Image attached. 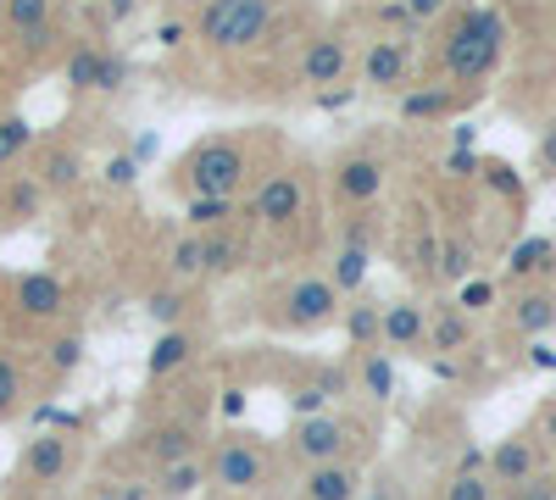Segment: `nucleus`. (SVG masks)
<instances>
[{
    "label": "nucleus",
    "instance_id": "f257e3e1",
    "mask_svg": "<svg viewBox=\"0 0 556 500\" xmlns=\"http://www.w3.org/2000/svg\"><path fill=\"white\" fill-rule=\"evenodd\" d=\"M367 450V423L351 418V412H312V418H295V428L285 434V462L295 473H312V467H329V462H362Z\"/></svg>",
    "mask_w": 556,
    "mask_h": 500
},
{
    "label": "nucleus",
    "instance_id": "f03ea898",
    "mask_svg": "<svg viewBox=\"0 0 556 500\" xmlns=\"http://www.w3.org/2000/svg\"><path fill=\"white\" fill-rule=\"evenodd\" d=\"M501 51H506V23H501V12L468 7V12L451 23V39H445L440 62H445V73H451L456 84L473 89V84H484V78L495 73Z\"/></svg>",
    "mask_w": 556,
    "mask_h": 500
},
{
    "label": "nucleus",
    "instance_id": "7ed1b4c3",
    "mask_svg": "<svg viewBox=\"0 0 556 500\" xmlns=\"http://www.w3.org/2000/svg\"><path fill=\"white\" fill-rule=\"evenodd\" d=\"M273 467H278V457H273L267 439H256V434H223L206 450V489H217V495H262Z\"/></svg>",
    "mask_w": 556,
    "mask_h": 500
},
{
    "label": "nucleus",
    "instance_id": "20e7f679",
    "mask_svg": "<svg viewBox=\"0 0 556 500\" xmlns=\"http://www.w3.org/2000/svg\"><path fill=\"white\" fill-rule=\"evenodd\" d=\"M340 311H345V295L334 290L329 272H295L273 300V323L290 334H323L340 323Z\"/></svg>",
    "mask_w": 556,
    "mask_h": 500
},
{
    "label": "nucleus",
    "instance_id": "39448f33",
    "mask_svg": "<svg viewBox=\"0 0 556 500\" xmlns=\"http://www.w3.org/2000/svg\"><path fill=\"white\" fill-rule=\"evenodd\" d=\"M267 28H273V0H212L195 17V39L217 56L251 51L256 39H267Z\"/></svg>",
    "mask_w": 556,
    "mask_h": 500
},
{
    "label": "nucleus",
    "instance_id": "423d86ee",
    "mask_svg": "<svg viewBox=\"0 0 556 500\" xmlns=\"http://www.w3.org/2000/svg\"><path fill=\"white\" fill-rule=\"evenodd\" d=\"M184 190L190 195H223V201H235L245 190V178H251V156L240 140H228V133H217V140H201L190 156H184Z\"/></svg>",
    "mask_w": 556,
    "mask_h": 500
},
{
    "label": "nucleus",
    "instance_id": "0eeeda50",
    "mask_svg": "<svg viewBox=\"0 0 556 500\" xmlns=\"http://www.w3.org/2000/svg\"><path fill=\"white\" fill-rule=\"evenodd\" d=\"M306 172L301 167H273L262 184L251 190V201H245V217L256 222V229H267V234H285V229H295V222L306 217Z\"/></svg>",
    "mask_w": 556,
    "mask_h": 500
},
{
    "label": "nucleus",
    "instance_id": "6e6552de",
    "mask_svg": "<svg viewBox=\"0 0 556 500\" xmlns=\"http://www.w3.org/2000/svg\"><path fill=\"white\" fill-rule=\"evenodd\" d=\"M384 184H390V162H384L379 151H345V156L334 162V172H329V190H334V201H340L345 211L374 206V201L384 195Z\"/></svg>",
    "mask_w": 556,
    "mask_h": 500
},
{
    "label": "nucleus",
    "instance_id": "1a4fd4ad",
    "mask_svg": "<svg viewBox=\"0 0 556 500\" xmlns=\"http://www.w3.org/2000/svg\"><path fill=\"white\" fill-rule=\"evenodd\" d=\"M351 67H356V44H351L340 28H329V34L306 39V51H301V62H295V84H306V89H334V84L351 78Z\"/></svg>",
    "mask_w": 556,
    "mask_h": 500
},
{
    "label": "nucleus",
    "instance_id": "9d476101",
    "mask_svg": "<svg viewBox=\"0 0 556 500\" xmlns=\"http://www.w3.org/2000/svg\"><path fill=\"white\" fill-rule=\"evenodd\" d=\"M73 473V439L67 434H34L23 445V457H17V484L28 495H45V489H56L67 484Z\"/></svg>",
    "mask_w": 556,
    "mask_h": 500
},
{
    "label": "nucleus",
    "instance_id": "9b49d317",
    "mask_svg": "<svg viewBox=\"0 0 556 500\" xmlns=\"http://www.w3.org/2000/svg\"><path fill=\"white\" fill-rule=\"evenodd\" d=\"M484 473H490V484H495L501 495H506V489H518V484H529V478H540V473H545L540 434L518 428V434L495 439V445H490V457H484Z\"/></svg>",
    "mask_w": 556,
    "mask_h": 500
},
{
    "label": "nucleus",
    "instance_id": "f8f14e48",
    "mask_svg": "<svg viewBox=\"0 0 556 500\" xmlns=\"http://www.w3.org/2000/svg\"><path fill=\"white\" fill-rule=\"evenodd\" d=\"M134 450L151 462V473H162V467H173V462H195V457H206V439H201V428H195V423L167 418V423L139 428Z\"/></svg>",
    "mask_w": 556,
    "mask_h": 500
},
{
    "label": "nucleus",
    "instance_id": "ddd939ff",
    "mask_svg": "<svg viewBox=\"0 0 556 500\" xmlns=\"http://www.w3.org/2000/svg\"><path fill=\"white\" fill-rule=\"evenodd\" d=\"M406 78H412V39H401V34L367 39V51H362V84L367 89H406Z\"/></svg>",
    "mask_w": 556,
    "mask_h": 500
},
{
    "label": "nucleus",
    "instance_id": "4468645a",
    "mask_svg": "<svg viewBox=\"0 0 556 500\" xmlns=\"http://www.w3.org/2000/svg\"><path fill=\"white\" fill-rule=\"evenodd\" d=\"M362 489H367L362 462H329V467L295 473V500H362Z\"/></svg>",
    "mask_w": 556,
    "mask_h": 500
},
{
    "label": "nucleus",
    "instance_id": "2eb2a0df",
    "mask_svg": "<svg viewBox=\"0 0 556 500\" xmlns=\"http://www.w3.org/2000/svg\"><path fill=\"white\" fill-rule=\"evenodd\" d=\"M379 345L384 350H429V306L390 300L379 317Z\"/></svg>",
    "mask_w": 556,
    "mask_h": 500
},
{
    "label": "nucleus",
    "instance_id": "dca6fc26",
    "mask_svg": "<svg viewBox=\"0 0 556 500\" xmlns=\"http://www.w3.org/2000/svg\"><path fill=\"white\" fill-rule=\"evenodd\" d=\"M12 306H17V317H28V323H56V317L67 311V290L51 279V272H23V279L12 284Z\"/></svg>",
    "mask_w": 556,
    "mask_h": 500
},
{
    "label": "nucleus",
    "instance_id": "f3484780",
    "mask_svg": "<svg viewBox=\"0 0 556 500\" xmlns=\"http://www.w3.org/2000/svg\"><path fill=\"white\" fill-rule=\"evenodd\" d=\"M84 151L78 145H62V140H51L39 151V162H34V178L45 184V195H73L78 184H84Z\"/></svg>",
    "mask_w": 556,
    "mask_h": 500
},
{
    "label": "nucleus",
    "instance_id": "a211bd4d",
    "mask_svg": "<svg viewBox=\"0 0 556 500\" xmlns=\"http://www.w3.org/2000/svg\"><path fill=\"white\" fill-rule=\"evenodd\" d=\"M195 356H201V339L184 329V323H178V329H162L156 345H151V356H146V373H151V384L178 379L184 368H195Z\"/></svg>",
    "mask_w": 556,
    "mask_h": 500
},
{
    "label": "nucleus",
    "instance_id": "6ab92c4d",
    "mask_svg": "<svg viewBox=\"0 0 556 500\" xmlns=\"http://www.w3.org/2000/svg\"><path fill=\"white\" fill-rule=\"evenodd\" d=\"M506 323H513L523 339H540V334H551L556 329V295L551 290H518L513 300H506Z\"/></svg>",
    "mask_w": 556,
    "mask_h": 500
},
{
    "label": "nucleus",
    "instance_id": "aec40b11",
    "mask_svg": "<svg viewBox=\"0 0 556 500\" xmlns=\"http://www.w3.org/2000/svg\"><path fill=\"white\" fill-rule=\"evenodd\" d=\"M67 84L73 89H123V62L106 56L101 44H78L67 56Z\"/></svg>",
    "mask_w": 556,
    "mask_h": 500
},
{
    "label": "nucleus",
    "instance_id": "412c9836",
    "mask_svg": "<svg viewBox=\"0 0 556 500\" xmlns=\"http://www.w3.org/2000/svg\"><path fill=\"white\" fill-rule=\"evenodd\" d=\"M468 345H473V323H468V311H462L456 300H451V306H429V350L456 356V350H468Z\"/></svg>",
    "mask_w": 556,
    "mask_h": 500
},
{
    "label": "nucleus",
    "instance_id": "4be33fe9",
    "mask_svg": "<svg viewBox=\"0 0 556 500\" xmlns=\"http://www.w3.org/2000/svg\"><path fill=\"white\" fill-rule=\"evenodd\" d=\"M379 317H384V306H379V300H351V306L340 311V323H345V345H351V356H367V350H384V345H379Z\"/></svg>",
    "mask_w": 556,
    "mask_h": 500
},
{
    "label": "nucleus",
    "instance_id": "5701e85b",
    "mask_svg": "<svg viewBox=\"0 0 556 500\" xmlns=\"http://www.w3.org/2000/svg\"><path fill=\"white\" fill-rule=\"evenodd\" d=\"M468 106V95H456V89H406L401 95V117L412 123H440V117H456Z\"/></svg>",
    "mask_w": 556,
    "mask_h": 500
},
{
    "label": "nucleus",
    "instance_id": "b1692460",
    "mask_svg": "<svg viewBox=\"0 0 556 500\" xmlns=\"http://www.w3.org/2000/svg\"><path fill=\"white\" fill-rule=\"evenodd\" d=\"M151 495L156 500H190L195 489H206V457H195V462H173V467H162V473H151Z\"/></svg>",
    "mask_w": 556,
    "mask_h": 500
},
{
    "label": "nucleus",
    "instance_id": "393cba45",
    "mask_svg": "<svg viewBox=\"0 0 556 500\" xmlns=\"http://www.w3.org/2000/svg\"><path fill=\"white\" fill-rule=\"evenodd\" d=\"M201 272H206V234L184 229V234L167 245V279H173V284H190V279H201Z\"/></svg>",
    "mask_w": 556,
    "mask_h": 500
},
{
    "label": "nucleus",
    "instance_id": "a878e982",
    "mask_svg": "<svg viewBox=\"0 0 556 500\" xmlns=\"http://www.w3.org/2000/svg\"><path fill=\"white\" fill-rule=\"evenodd\" d=\"M356 389L374 400V406H384V400L395 395V361H390V350H367V356H356Z\"/></svg>",
    "mask_w": 556,
    "mask_h": 500
},
{
    "label": "nucleus",
    "instance_id": "bb28decb",
    "mask_svg": "<svg viewBox=\"0 0 556 500\" xmlns=\"http://www.w3.org/2000/svg\"><path fill=\"white\" fill-rule=\"evenodd\" d=\"M39 206H45V184L34 172L7 178V190H0V217H7V222H28V217H39Z\"/></svg>",
    "mask_w": 556,
    "mask_h": 500
},
{
    "label": "nucleus",
    "instance_id": "cd10ccee",
    "mask_svg": "<svg viewBox=\"0 0 556 500\" xmlns=\"http://www.w3.org/2000/svg\"><path fill=\"white\" fill-rule=\"evenodd\" d=\"M551 267H556V240H523V245L513 251V261H506V279L529 290L534 279H545Z\"/></svg>",
    "mask_w": 556,
    "mask_h": 500
},
{
    "label": "nucleus",
    "instance_id": "c85d7f7f",
    "mask_svg": "<svg viewBox=\"0 0 556 500\" xmlns=\"http://www.w3.org/2000/svg\"><path fill=\"white\" fill-rule=\"evenodd\" d=\"M51 12H56V0H7V28L17 39L45 44V34H51Z\"/></svg>",
    "mask_w": 556,
    "mask_h": 500
},
{
    "label": "nucleus",
    "instance_id": "c756f323",
    "mask_svg": "<svg viewBox=\"0 0 556 500\" xmlns=\"http://www.w3.org/2000/svg\"><path fill=\"white\" fill-rule=\"evenodd\" d=\"M367 261H374V251H367V234L356 229L345 245H340V256H334V272H329V279H334V290L340 295H351L362 279H367Z\"/></svg>",
    "mask_w": 556,
    "mask_h": 500
},
{
    "label": "nucleus",
    "instance_id": "7c9ffc66",
    "mask_svg": "<svg viewBox=\"0 0 556 500\" xmlns=\"http://www.w3.org/2000/svg\"><path fill=\"white\" fill-rule=\"evenodd\" d=\"M184 217H190L195 234H217V229H235V201L223 195H190V206H184Z\"/></svg>",
    "mask_w": 556,
    "mask_h": 500
},
{
    "label": "nucleus",
    "instance_id": "2f4dec72",
    "mask_svg": "<svg viewBox=\"0 0 556 500\" xmlns=\"http://www.w3.org/2000/svg\"><path fill=\"white\" fill-rule=\"evenodd\" d=\"M440 500H501V489L490 484V473H445Z\"/></svg>",
    "mask_w": 556,
    "mask_h": 500
},
{
    "label": "nucleus",
    "instance_id": "473e14b6",
    "mask_svg": "<svg viewBox=\"0 0 556 500\" xmlns=\"http://www.w3.org/2000/svg\"><path fill=\"white\" fill-rule=\"evenodd\" d=\"M240 256H245V245H240V234H235V229L206 234V272H235V267H240Z\"/></svg>",
    "mask_w": 556,
    "mask_h": 500
},
{
    "label": "nucleus",
    "instance_id": "72a5a7b5",
    "mask_svg": "<svg viewBox=\"0 0 556 500\" xmlns=\"http://www.w3.org/2000/svg\"><path fill=\"white\" fill-rule=\"evenodd\" d=\"M28 145H34V123L28 117H0V167L23 162Z\"/></svg>",
    "mask_w": 556,
    "mask_h": 500
},
{
    "label": "nucleus",
    "instance_id": "f704fd0d",
    "mask_svg": "<svg viewBox=\"0 0 556 500\" xmlns=\"http://www.w3.org/2000/svg\"><path fill=\"white\" fill-rule=\"evenodd\" d=\"M440 279H451V284H468L473 279V245L468 240H445L440 245Z\"/></svg>",
    "mask_w": 556,
    "mask_h": 500
},
{
    "label": "nucleus",
    "instance_id": "c9c22d12",
    "mask_svg": "<svg viewBox=\"0 0 556 500\" xmlns=\"http://www.w3.org/2000/svg\"><path fill=\"white\" fill-rule=\"evenodd\" d=\"M17 406H23V368H17V356L0 350V423H7Z\"/></svg>",
    "mask_w": 556,
    "mask_h": 500
},
{
    "label": "nucleus",
    "instance_id": "e433bc0d",
    "mask_svg": "<svg viewBox=\"0 0 556 500\" xmlns=\"http://www.w3.org/2000/svg\"><path fill=\"white\" fill-rule=\"evenodd\" d=\"M45 361H51L56 379H67L78 361H84V334H56L51 345H45Z\"/></svg>",
    "mask_w": 556,
    "mask_h": 500
},
{
    "label": "nucleus",
    "instance_id": "4c0bfd02",
    "mask_svg": "<svg viewBox=\"0 0 556 500\" xmlns=\"http://www.w3.org/2000/svg\"><path fill=\"white\" fill-rule=\"evenodd\" d=\"M501 500H556V473H540V478H529L518 489H506Z\"/></svg>",
    "mask_w": 556,
    "mask_h": 500
},
{
    "label": "nucleus",
    "instance_id": "58836bf2",
    "mask_svg": "<svg viewBox=\"0 0 556 500\" xmlns=\"http://www.w3.org/2000/svg\"><path fill=\"white\" fill-rule=\"evenodd\" d=\"M490 300H495V284H484V279H468V284H462V295H456V306L468 311V317H473V311H484Z\"/></svg>",
    "mask_w": 556,
    "mask_h": 500
},
{
    "label": "nucleus",
    "instance_id": "ea45409f",
    "mask_svg": "<svg viewBox=\"0 0 556 500\" xmlns=\"http://www.w3.org/2000/svg\"><path fill=\"white\" fill-rule=\"evenodd\" d=\"M451 7V0H406V12H412V23H429V17H440Z\"/></svg>",
    "mask_w": 556,
    "mask_h": 500
},
{
    "label": "nucleus",
    "instance_id": "a19ab883",
    "mask_svg": "<svg viewBox=\"0 0 556 500\" xmlns=\"http://www.w3.org/2000/svg\"><path fill=\"white\" fill-rule=\"evenodd\" d=\"M534 156H540V167H545V172H556V123L540 133V151H534Z\"/></svg>",
    "mask_w": 556,
    "mask_h": 500
},
{
    "label": "nucleus",
    "instance_id": "79ce46f5",
    "mask_svg": "<svg viewBox=\"0 0 556 500\" xmlns=\"http://www.w3.org/2000/svg\"><path fill=\"white\" fill-rule=\"evenodd\" d=\"M106 178H112V184H134V162H128V156H117V162L106 167Z\"/></svg>",
    "mask_w": 556,
    "mask_h": 500
},
{
    "label": "nucleus",
    "instance_id": "37998d69",
    "mask_svg": "<svg viewBox=\"0 0 556 500\" xmlns=\"http://www.w3.org/2000/svg\"><path fill=\"white\" fill-rule=\"evenodd\" d=\"M540 434H545V439L556 445V400H551V406H545V412H540Z\"/></svg>",
    "mask_w": 556,
    "mask_h": 500
},
{
    "label": "nucleus",
    "instance_id": "c03bdc74",
    "mask_svg": "<svg viewBox=\"0 0 556 500\" xmlns=\"http://www.w3.org/2000/svg\"><path fill=\"white\" fill-rule=\"evenodd\" d=\"M89 500H134V489H112V484H101V489L89 495Z\"/></svg>",
    "mask_w": 556,
    "mask_h": 500
},
{
    "label": "nucleus",
    "instance_id": "a18cd8bd",
    "mask_svg": "<svg viewBox=\"0 0 556 500\" xmlns=\"http://www.w3.org/2000/svg\"><path fill=\"white\" fill-rule=\"evenodd\" d=\"M156 39H162V44H184V23H162Z\"/></svg>",
    "mask_w": 556,
    "mask_h": 500
},
{
    "label": "nucleus",
    "instance_id": "49530a36",
    "mask_svg": "<svg viewBox=\"0 0 556 500\" xmlns=\"http://www.w3.org/2000/svg\"><path fill=\"white\" fill-rule=\"evenodd\" d=\"M134 7H139V0H106V12H112V17H134Z\"/></svg>",
    "mask_w": 556,
    "mask_h": 500
},
{
    "label": "nucleus",
    "instance_id": "de8ad7c7",
    "mask_svg": "<svg viewBox=\"0 0 556 500\" xmlns=\"http://www.w3.org/2000/svg\"><path fill=\"white\" fill-rule=\"evenodd\" d=\"M251 500H273V495H251Z\"/></svg>",
    "mask_w": 556,
    "mask_h": 500
},
{
    "label": "nucleus",
    "instance_id": "09e8293b",
    "mask_svg": "<svg viewBox=\"0 0 556 500\" xmlns=\"http://www.w3.org/2000/svg\"><path fill=\"white\" fill-rule=\"evenodd\" d=\"M28 500H39V495H28Z\"/></svg>",
    "mask_w": 556,
    "mask_h": 500
}]
</instances>
